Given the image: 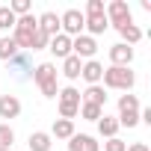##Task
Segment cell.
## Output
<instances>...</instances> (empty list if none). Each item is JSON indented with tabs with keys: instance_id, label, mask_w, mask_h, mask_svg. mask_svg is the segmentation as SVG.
Returning a JSON list of instances; mask_svg holds the SVG:
<instances>
[{
	"instance_id": "1",
	"label": "cell",
	"mask_w": 151,
	"mask_h": 151,
	"mask_svg": "<svg viewBox=\"0 0 151 151\" xmlns=\"http://www.w3.org/2000/svg\"><path fill=\"white\" fill-rule=\"evenodd\" d=\"M56 74H59V71H56L53 62H42V65H36V71H33V80H36V86L42 89L45 98H56V92H59Z\"/></svg>"
},
{
	"instance_id": "2",
	"label": "cell",
	"mask_w": 151,
	"mask_h": 151,
	"mask_svg": "<svg viewBox=\"0 0 151 151\" xmlns=\"http://www.w3.org/2000/svg\"><path fill=\"white\" fill-rule=\"evenodd\" d=\"M104 86L107 89H122V92H130L133 89V83H136V74L130 71V68H119V65H110V68H104Z\"/></svg>"
},
{
	"instance_id": "3",
	"label": "cell",
	"mask_w": 151,
	"mask_h": 151,
	"mask_svg": "<svg viewBox=\"0 0 151 151\" xmlns=\"http://www.w3.org/2000/svg\"><path fill=\"white\" fill-rule=\"evenodd\" d=\"M36 30H39V24H36L33 15H24V18L15 21V27H12V39H15L18 50H33V36H36Z\"/></svg>"
},
{
	"instance_id": "4",
	"label": "cell",
	"mask_w": 151,
	"mask_h": 151,
	"mask_svg": "<svg viewBox=\"0 0 151 151\" xmlns=\"http://www.w3.org/2000/svg\"><path fill=\"white\" fill-rule=\"evenodd\" d=\"M83 27H86V18L80 9H65L59 15V33H65L68 39H77L83 36Z\"/></svg>"
},
{
	"instance_id": "5",
	"label": "cell",
	"mask_w": 151,
	"mask_h": 151,
	"mask_svg": "<svg viewBox=\"0 0 151 151\" xmlns=\"http://www.w3.org/2000/svg\"><path fill=\"white\" fill-rule=\"evenodd\" d=\"M56 95H59V119L74 122V116L80 113V92L74 89V86H65V89H59Z\"/></svg>"
},
{
	"instance_id": "6",
	"label": "cell",
	"mask_w": 151,
	"mask_h": 151,
	"mask_svg": "<svg viewBox=\"0 0 151 151\" xmlns=\"http://www.w3.org/2000/svg\"><path fill=\"white\" fill-rule=\"evenodd\" d=\"M104 15H107L110 24H116V30L122 24H130V6L124 3V0H113L110 6H104Z\"/></svg>"
},
{
	"instance_id": "7",
	"label": "cell",
	"mask_w": 151,
	"mask_h": 151,
	"mask_svg": "<svg viewBox=\"0 0 151 151\" xmlns=\"http://www.w3.org/2000/svg\"><path fill=\"white\" fill-rule=\"evenodd\" d=\"M95 50H98V45H95V39L92 36H77V39H71V53L77 56V59H92L95 56Z\"/></svg>"
},
{
	"instance_id": "8",
	"label": "cell",
	"mask_w": 151,
	"mask_h": 151,
	"mask_svg": "<svg viewBox=\"0 0 151 151\" xmlns=\"http://www.w3.org/2000/svg\"><path fill=\"white\" fill-rule=\"evenodd\" d=\"M130 59H133V47H127L124 42L113 45L110 47V62L119 65V68H130Z\"/></svg>"
},
{
	"instance_id": "9",
	"label": "cell",
	"mask_w": 151,
	"mask_h": 151,
	"mask_svg": "<svg viewBox=\"0 0 151 151\" xmlns=\"http://www.w3.org/2000/svg\"><path fill=\"white\" fill-rule=\"evenodd\" d=\"M68 151H101V145H98V139L89 136V133H74V136L68 139Z\"/></svg>"
},
{
	"instance_id": "10",
	"label": "cell",
	"mask_w": 151,
	"mask_h": 151,
	"mask_svg": "<svg viewBox=\"0 0 151 151\" xmlns=\"http://www.w3.org/2000/svg\"><path fill=\"white\" fill-rule=\"evenodd\" d=\"M80 77H83L89 86H98V83H101V77H104V65H101V62H95V59H86V62H83V68H80Z\"/></svg>"
},
{
	"instance_id": "11",
	"label": "cell",
	"mask_w": 151,
	"mask_h": 151,
	"mask_svg": "<svg viewBox=\"0 0 151 151\" xmlns=\"http://www.w3.org/2000/svg\"><path fill=\"white\" fill-rule=\"evenodd\" d=\"M47 50H50L56 59H65V56H71V39H68L65 33H59V36H53V39L47 42Z\"/></svg>"
},
{
	"instance_id": "12",
	"label": "cell",
	"mask_w": 151,
	"mask_h": 151,
	"mask_svg": "<svg viewBox=\"0 0 151 151\" xmlns=\"http://www.w3.org/2000/svg\"><path fill=\"white\" fill-rule=\"evenodd\" d=\"M36 24H39V30L45 33V36H59V15L56 12H45V15H39L36 18Z\"/></svg>"
},
{
	"instance_id": "13",
	"label": "cell",
	"mask_w": 151,
	"mask_h": 151,
	"mask_svg": "<svg viewBox=\"0 0 151 151\" xmlns=\"http://www.w3.org/2000/svg\"><path fill=\"white\" fill-rule=\"evenodd\" d=\"M21 113V101L15 95H0V119H15Z\"/></svg>"
},
{
	"instance_id": "14",
	"label": "cell",
	"mask_w": 151,
	"mask_h": 151,
	"mask_svg": "<svg viewBox=\"0 0 151 151\" xmlns=\"http://www.w3.org/2000/svg\"><path fill=\"white\" fill-rule=\"evenodd\" d=\"M86 18V27L83 30H89V36L95 39V36H101V33H107V27H110V21H107V15H83Z\"/></svg>"
},
{
	"instance_id": "15",
	"label": "cell",
	"mask_w": 151,
	"mask_h": 151,
	"mask_svg": "<svg viewBox=\"0 0 151 151\" xmlns=\"http://www.w3.org/2000/svg\"><path fill=\"white\" fill-rule=\"evenodd\" d=\"M74 133V122H68V119H56L53 122V127H50V136H56V139H71Z\"/></svg>"
},
{
	"instance_id": "16",
	"label": "cell",
	"mask_w": 151,
	"mask_h": 151,
	"mask_svg": "<svg viewBox=\"0 0 151 151\" xmlns=\"http://www.w3.org/2000/svg\"><path fill=\"white\" fill-rule=\"evenodd\" d=\"M80 101H83V104H95V107H104V104H107V92H104V86H89V89L80 95Z\"/></svg>"
},
{
	"instance_id": "17",
	"label": "cell",
	"mask_w": 151,
	"mask_h": 151,
	"mask_svg": "<svg viewBox=\"0 0 151 151\" xmlns=\"http://www.w3.org/2000/svg\"><path fill=\"white\" fill-rule=\"evenodd\" d=\"M50 145H53V136L50 133H45V130L30 133V151H50Z\"/></svg>"
},
{
	"instance_id": "18",
	"label": "cell",
	"mask_w": 151,
	"mask_h": 151,
	"mask_svg": "<svg viewBox=\"0 0 151 151\" xmlns=\"http://www.w3.org/2000/svg\"><path fill=\"white\" fill-rule=\"evenodd\" d=\"M80 68H83V62H80L77 56H74V53L62 59V74H65L68 80H77V77H80Z\"/></svg>"
},
{
	"instance_id": "19",
	"label": "cell",
	"mask_w": 151,
	"mask_h": 151,
	"mask_svg": "<svg viewBox=\"0 0 151 151\" xmlns=\"http://www.w3.org/2000/svg\"><path fill=\"white\" fill-rule=\"evenodd\" d=\"M21 50H18V45H15V39L12 36H3L0 39V59L3 62H9V59H15Z\"/></svg>"
},
{
	"instance_id": "20",
	"label": "cell",
	"mask_w": 151,
	"mask_h": 151,
	"mask_svg": "<svg viewBox=\"0 0 151 151\" xmlns=\"http://www.w3.org/2000/svg\"><path fill=\"white\" fill-rule=\"evenodd\" d=\"M119 33H122V39H124V45H127V47H130V45H136V42L142 39V30H139L133 21H130V24H122V27H119Z\"/></svg>"
},
{
	"instance_id": "21",
	"label": "cell",
	"mask_w": 151,
	"mask_h": 151,
	"mask_svg": "<svg viewBox=\"0 0 151 151\" xmlns=\"http://www.w3.org/2000/svg\"><path fill=\"white\" fill-rule=\"evenodd\" d=\"M98 133L107 136V139H113V136L119 133V122H116L113 116H101V119H98Z\"/></svg>"
},
{
	"instance_id": "22",
	"label": "cell",
	"mask_w": 151,
	"mask_h": 151,
	"mask_svg": "<svg viewBox=\"0 0 151 151\" xmlns=\"http://www.w3.org/2000/svg\"><path fill=\"white\" fill-rule=\"evenodd\" d=\"M119 127H136L139 124V110H124V113H119Z\"/></svg>"
},
{
	"instance_id": "23",
	"label": "cell",
	"mask_w": 151,
	"mask_h": 151,
	"mask_svg": "<svg viewBox=\"0 0 151 151\" xmlns=\"http://www.w3.org/2000/svg\"><path fill=\"white\" fill-rule=\"evenodd\" d=\"M80 116L86 122H98L104 116V107H95V104H80Z\"/></svg>"
},
{
	"instance_id": "24",
	"label": "cell",
	"mask_w": 151,
	"mask_h": 151,
	"mask_svg": "<svg viewBox=\"0 0 151 151\" xmlns=\"http://www.w3.org/2000/svg\"><path fill=\"white\" fill-rule=\"evenodd\" d=\"M30 9H33V3H30V0H12V3H9V12H12L15 18L30 15Z\"/></svg>"
},
{
	"instance_id": "25",
	"label": "cell",
	"mask_w": 151,
	"mask_h": 151,
	"mask_svg": "<svg viewBox=\"0 0 151 151\" xmlns=\"http://www.w3.org/2000/svg\"><path fill=\"white\" fill-rule=\"evenodd\" d=\"M12 142H15V130L3 122L0 124V148H12Z\"/></svg>"
},
{
	"instance_id": "26",
	"label": "cell",
	"mask_w": 151,
	"mask_h": 151,
	"mask_svg": "<svg viewBox=\"0 0 151 151\" xmlns=\"http://www.w3.org/2000/svg\"><path fill=\"white\" fill-rule=\"evenodd\" d=\"M15 21H18V18L9 12V6H0V30H12Z\"/></svg>"
},
{
	"instance_id": "27",
	"label": "cell",
	"mask_w": 151,
	"mask_h": 151,
	"mask_svg": "<svg viewBox=\"0 0 151 151\" xmlns=\"http://www.w3.org/2000/svg\"><path fill=\"white\" fill-rule=\"evenodd\" d=\"M124 110H139V98L136 95H122L119 98V113H124Z\"/></svg>"
},
{
	"instance_id": "28",
	"label": "cell",
	"mask_w": 151,
	"mask_h": 151,
	"mask_svg": "<svg viewBox=\"0 0 151 151\" xmlns=\"http://www.w3.org/2000/svg\"><path fill=\"white\" fill-rule=\"evenodd\" d=\"M47 42H50V36H45L42 30H36V36H33V50H45Z\"/></svg>"
},
{
	"instance_id": "29",
	"label": "cell",
	"mask_w": 151,
	"mask_h": 151,
	"mask_svg": "<svg viewBox=\"0 0 151 151\" xmlns=\"http://www.w3.org/2000/svg\"><path fill=\"white\" fill-rule=\"evenodd\" d=\"M124 148H127V142H122L119 136H113V139L104 142V151H124Z\"/></svg>"
},
{
	"instance_id": "30",
	"label": "cell",
	"mask_w": 151,
	"mask_h": 151,
	"mask_svg": "<svg viewBox=\"0 0 151 151\" xmlns=\"http://www.w3.org/2000/svg\"><path fill=\"white\" fill-rule=\"evenodd\" d=\"M86 15H104V0H89L86 3Z\"/></svg>"
},
{
	"instance_id": "31",
	"label": "cell",
	"mask_w": 151,
	"mask_h": 151,
	"mask_svg": "<svg viewBox=\"0 0 151 151\" xmlns=\"http://www.w3.org/2000/svg\"><path fill=\"white\" fill-rule=\"evenodd\" d=\"M124 151H151V148H148L145 142H130V145H127Z\"/></svg>"
},
{
	"instance_id": "32",
	"label": "cell",
	"mask_w": 151,
	"mask_h": 151,
	"mask_svg": "<svg viewBox=\"0 0 151 151\" xmlns=\"http://www.w3.org/2000/svg\"><path fill=\"white\" fill-rule=\"evenodd\" d=\"M0 151H12V148H0Z\"/></svg>"
}]
</instances>
